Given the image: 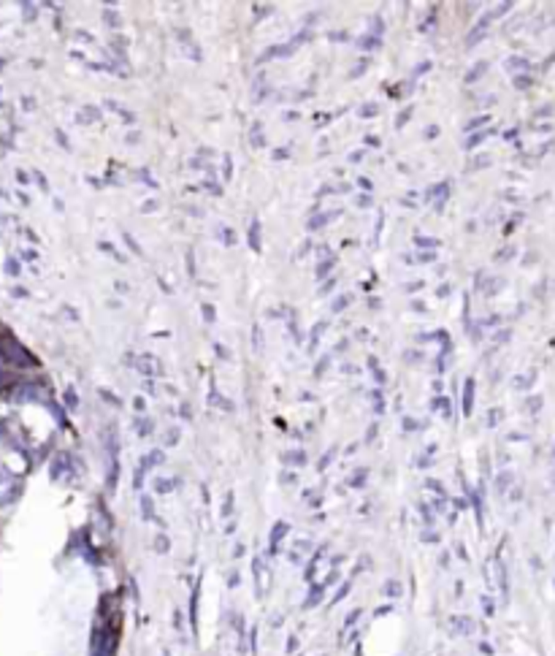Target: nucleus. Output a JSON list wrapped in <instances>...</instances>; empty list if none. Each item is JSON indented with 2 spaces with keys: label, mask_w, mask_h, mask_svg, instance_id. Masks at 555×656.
<instances>
[]
</instances>
